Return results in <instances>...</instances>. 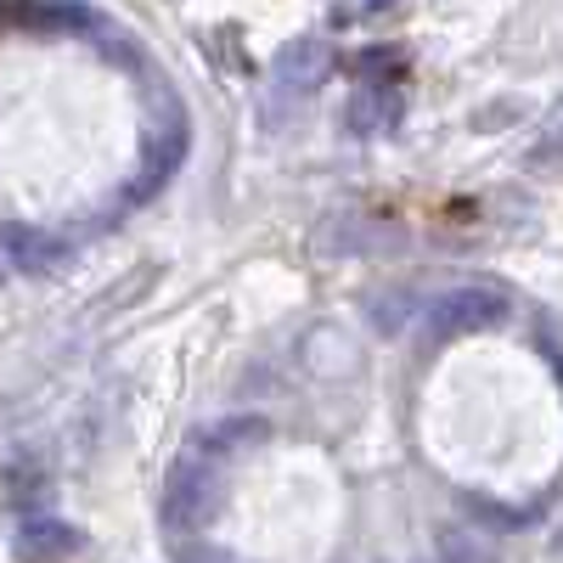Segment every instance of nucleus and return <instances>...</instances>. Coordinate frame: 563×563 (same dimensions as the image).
Listing matches in <instances>:
<instances>
[{
  "label": "nucleus",
  "mask_w": 563,
  "mask_h": 563,
  "mask_svg": "<svg viewBox=\"0 0 563 563\" xmlns=\"http://www.w3.org/2000/svg\"><path fill=\"white\" fill-rule=\"evenodd\" d=\"M220 501V474H214V462H198V456H186L169 467V479H164V501H158V519L169 530H198L209 512Z\"/></svg>",
  "instance_id": "f257e3e1"
},
{
  "label": "nucleus",
  "mask_w": 563,
  "mask_h": 563,
  "mask_svg": "<svg viewBox=\"0 0 563 563\" xmlns=\"http://www.w3.org/2000/svg\"><path fill=\"white\" fill-rule=\"evenodd\" d=\"M271 434V422L265 417H225V422H209V429L198 434V451L214 462V456H225V451H249V445H260Z\"/></svg>",
  "instance_id": "39448f33"
},
{
  "label": "nucleus",
  "mask_w": 563,
  "mask_h": 563,
  "mask_svg": "<svg viewBox=\"0 0 563 563\" xmlns=\"http://www.w3.org/2000/svg\"><path fill=\"white\" fill-rule=\"evenodd\" d=\"M282 79L288 85H321L327 79V68H333V52H327L321 40H299V45H288V52H282Z\"/></svg>",
  "instance_id": "423d86ee"
},
{
  "label": "nucleus",
  "mask_w": 563,
  "mask_h": 563,
  "mask_svg": "<svg viewBox=\"0 0 563 563\" xmlns=\"http://www.w3.org/2000/svg\"><path fill=\"white\" fill-rule=\"evenodd\" d=\"M0 265H12L23 276H52V271L68 265V243L52 238L45 225L12 220V225H0Z\"/></svg>",
  "instance_id": "7ed1b4c3"
},
{
  "label": "nucleus",
  "mask_w": 563,
  "mask_h": 563,
  "mask_svg": "<svg viewBox=\"0 0 563 563\" xmlns=\"http://www.w3.org/2000/svg\"><path fill=\"white\" fill-rule=\"evenodd\" d=\"M180 563H238V558H225V552H214V547H186Z\"/></svg>",
  "instance_id": "6e6552de"
},
{
  "label": "nucleus",
  "mask_w": 563,
  "mask_h": 563,
  "mask_svg": "<svg viewBox=\"0 0 563 563\" xmlns=\"http://www.w3.org/2000/svg\"><path fill=\"white\" fill-rule=\"evenodd\" d=\"M501 321H507L501 288H451L429 310V333L434 339H467V333H485V327H501Z\"/></svg>",
  "instance_id": "f03ea898"
},
{
  "label": "nucleus",
  "mask_w": 563,
  "mask_h": 563,
  "mask_svg": "<svg viewBox=\"0 0 563 563\" xmlns=\"http://www.w3.org/2000/svg\"><path fill=\"white\" fill-rule=\"evenodd\" d=\"M395 119H400V97H395V90H361V97L350 102V130L355 135L395 130Z\"/></svg>",
  "instance_id": "0eeeda50"
},
{
  "label": "nucleus",
  "mask_w": 563,
  "mask_h": 563,
  "mask_svg": "<svg viewBox=\"0 0 563 563\" xmlns=\"http://www.w3.org/2000/svg\"><path fill=\"white\" fill-rule=\"evenodd\" d=\"M18 552L29 563H57V558H74L79 552V530L68 519H45V512H34V519L18 525Z\"/></svg>",
  "instance_id": "20e7f679"
},
{
  "label": "nucleus",
  "mask_w": 563,
  "mask_h": 563,
  "mask_svg": "<svg viewBox=\"0 0 563 563\" xmlns=\"http://www.w3.org/2000/svg\"><path fill=\"white\" fill-rule=\"evenodd\" d=\"M0 282H7V265H0Z\"/></svg>",
  "instance_id": "1a4fd4ad"
}]
</instances>
